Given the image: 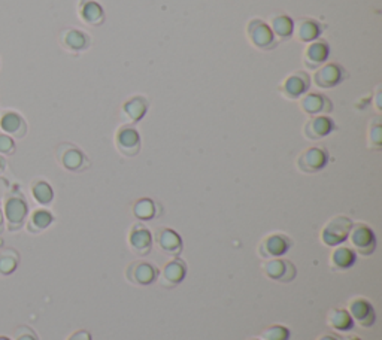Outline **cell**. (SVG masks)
<instances>
[{"label":"cell","instance_id":"1","mask_svg":"<svg viewBox=\"0 0 382 340\" xmlns=\"http://www.w3.org/2000/svg\"><path fill=\"white\" fill-rule=\"evenodd\" d=\"M352 225H354V223H352L348 216H334V218H331L321 230V242L326 245V247H340L343 242L348 240Z\"/></svg>","mask_w":382,"mask_h":340},{"label":"cell","instance_id":"2","mask_svg":"<svg viewBox=\"0 0 382 340\" xmlns=\"http://www.w3.org/2000/svg\"><path fill=\"white\" fill-rule=\"evenodd\" d=\"M246 35L250 42L262 51H271L276 48L278 41L272 32L271 26L262 20H251L246 26Z\"/></svg>","mask_w":382,"mask_h":340},{"label":"cell","instance_id":"3","mask_svg":"<svg viewBox=\"0 0 382 340\" xmlns=\"http://www.w3.org/2000/svg\"><path fill=\"white\" fill-rule=\"evenodd\" d=\"M348 239L352 243V248L356 249V254H360L361 257H370L376 249V236L366 224L352 225Z\"/></svg>","mask_w":382,"mask_h":340},{"label":"cell","instance_id":"4","mask_svg":"<svg viewBox=\"0 0 382 340\" xmlns=\"http://www.w3.org/2000/svg\"><path fill=\"white\" fill-rule=\"evenodd\" d=\"M329 163V151L324 147H311L299 155L298 169L302 173H318Z\"/></svg>","mask_w":382,"mask_h":340},{"label":"cell","instance_id":"5","mask_svg":"<svg viewBox=\"0 0 382 340\" xmlns=\"http://www.w3.org/2000/svg\"><path fill=\"white\" fill-rule=\"evenodd\" d=\"M28 207L21 194H11L5 202V216L8 223V230H20L27 218Z\"/></svg>","mask_w":382,"mask_h":340},{"label":"cell","instance_id":"6","mask_svg":"<svg viewBox=\"0 0 382 340\" xmlns=\"http://www.w3.org/2000/svg\"><path fill=\"white\" fill-rule=\"evenodd\" d=\"M345 78H347V72L340 64L329 63V64L320 66V68L315 70L312 81L318 88L330 90L338 87V85L342 84V81Z\"/></svg>","mask_w":382,"mask_h":340},{"label":"cell","instance_id":"7","mask_svg":"<svg viewBox=\"0 0 382 340\" xmlns=\"http://www.w3.org/2000/svg\"><path fill=\"white\" fill-rule=\"evenodd\" d=\"M263 273L266 278L281 283L293 282L294 278L298 276L294 264L290 260L284 258H271L269 261H266L263 264Z\"/></svg>","mask_w":382,"mask_h":340},{"label":"cell","instance_id":"8","mask_svg":"<svg viewBox=\"0 0 382 340\" xmlns=\"http://www.w3.org/2000/svg\"><path fill=\"white\" fill-rule=\"evenodd\" d=\"M291 240L282 233H273L266 236L259 245V255L262 258H281L290 251Z\"/></svg>","mask_w":382,"mask_h":340},{"label":"cell","instance_id":"9","mask_svg":"<svg viewBox=\"0 0 382 340\" xmlns=\"http://www.w3.org/2000/svg\"><path fill=\"white\" fill-rule=\"evenodd\" d=\"M57 158H59L60 164L66 170H69V172H82L84 169L90 166V162L82 151L71 144L59 147V149H57Z\"/></svg>","mask_w":382,"mask_h":340},{"label":"cell","instance_id":"10","mask_svg":"<svg viewBox=\"0 0 382 340\" xmlns=\"http://www.w3.org/2000/svg\"><path fill=\"white\" fill-rule=\"evenodd\" d=\"M126 278L133 285L147 287L157 281L158 270L148 261H133L126 270Z\"/></svg>","mask_w":382,"mask_h":340},{"label":"cell","instance_id":"11","mask_svg":"<svg viewBox=\"0 0 382 340\" xmlns=\"http://www.w3.org/2000/svg\"><path fill=\"white\" fill-rule=\"evenodd\" d=\"M116 145L124 157H136L142 145L139 131L129 124L120 127L116 135Z\"/></svg>","mask_w":382,"mask_h":340},{"label":"cell","instance_id":"12","mask_svg":"<svg viewBox=\"0 0 382 340\" xmlns=\"http://www.w3.org/2000/svg\"><path fill=\"white\" fill-rule=\"evenodd\" d=\"M311 87V77L307 72H294L290 77H286L280 91L284 97L290 100H298L309 91Z\"/></svg>","mask_w":382,"mask_h":340},{"label":"cell","instance_id":"13","mask_svg":"<svg viewBox=\"0 0 382 340\" xmlns=\"http://www.w3.org/2000/svg\"><path fill=\"white\" fill-rule=\"evenodd\" d=\"M348 314L351 315L352 321L363 327V328H369L375 324V309L372 306L369 300L363 299V297H356L352 299L348 303Z\"/></svg>","mask_w":382,"mask_h":340},{"label":"cell","instance_id":"14","mask_svg":"<svg viewBox=\"0 0 382 340\" xmlns=\"http://www.w3.org/2000/svg\"><path fill=\"white\" fill-rule=\"evenodd\" d=\"M334 130H336V124L330 117L315 115L304 122L303 135L308 140H320L333 133Z\"/></svg>","mask_w":382,"mask_h":340},{"label":"cell","instance_id":"15","mask_svg":"<svg viewBox=\"0 0 382 340\" xmlns=\"http://www.w3.org/2000/svg\"><path fill=\"white\" fill-rule=\"evenodd\" d=\"M60 44L66 51L72 54H80L90 48L91 41L87 33L78 30V28H66L60 35Z\"/></svg>","mask_w":382,"mask_h":340},{"label":"cell","instance_id":"16","mask_svg":"<svg viewBox=\"0 0 382 340\" xmlns=\"http://www.w3.org/2000/svg\"><path fill=\"white\" fill-rule=\"evenodd\" d=\"M330 55V46L326 41H313L303 53V64L311 70H317Z\"/></svg>","mask_w":382,"mask_h":340},{"label":"cell","instance_id":"17","mask_svg":"<svg viewBox=\"0 0 382 340\" xmlns=\"http://www.w3.org/2000/svg\"><path fill=\"white\" fill-rule=\"evenodd\" d=\"M152 238L151 232L142 224H135L131 227L129 234V247L136 255H147L152 249Z\"/></svg>","mask_w":382,"mask_h":340},{"label":"cell","instance_id":"18","mask_svg":"<svg viewBox=\"0 0 382 340\" xmlns=\"http://www.w3.org/2000/svg\"><path fill=\"white\" fill-rule=\"evenodd\" d=\"M300 108L304 113H308L309 117L322 115V113H329L333 111V103L329 97L322 96L318 93H307L302 96Z\"/></svg>","mask_w":382,"mask_h":340},{"label":"cell","instance_id":"19","mask_svg":"<svg viewBox=\"0 0 382 340\" xmlns=\"http://www.w3.org/2000/svg\"><path fill=\"white\" fill-rule=\"evenodd\" d=\"M156 243L161 252L170 257H178L183 251V239L172 229H160L156 234Z\"/></svg>","mask_w":382,"mask_h":340},{"label":"cell","instance_id":"20","mask_svg":"<svg viewBox=\"0 0 382 340\" xmlns=\"http://www.w3.org/2000/svg\"><path fill=\"white\" fill-rule=\"evenodd\" d=\"M148 106V100L138 94V96H133L122 103L121 115L124 121H127L129 124H136V122H139L147 115Z\"/></svg>","mask_w":382,"mask_h":340},{"label":"cell","instance_id":"21","mask_svg":"<svg viewBox=\"0 0 382 340\" xmlns=\"http://www.w3.org/2000/svg\"><path fill=\"white\" fill-rule=\"evenodd\" d=\"M78 14L81 20L91 27H100L107 20L102 5L96 0H80Z\"/></svg>","mask_w":382,"mask_h":340},{"label":"cell","instance_id":"22","mask_svg":"<svg viewBox=\"0 0 382 340\" xmlns=\"http://www.w3.org/2000/svg\"><path fill=\"white\" fill-rule=\"evenodd\" d=\"M187 275V266L181 258H175L169 261L163 272H161V285L172 288L179 285L181 282L185 279Z\"/></svg>","mask_w":382,"mask_h":340},{"label":"cell","instance_id":"23","mask_svg":"<svg viewBox=\"0 0 382 340\" xmlns=\"http://www.w3.org/2000/svg\"><path fill=\"white\" fill-rule=\"evenodd\" d=\"M322 30V24L317 20H312V18H303V20L298 23V26H294V33L298 36V39L303 44H311L313 41H317Z\"/></svg>","mask_w":382,"mask_h":340},{"label":"cell","instance_id":"24","mask_svg":"<svg viewBox=\"0 0 382 340\" xmlns=\"http://www.w3.org/2000/svg\"><path fill=\"white\" fill-rule=\"evenodd\" d=\"M357 261V254L348 247H336L330 255V267L336 272H345L354 266Z\"/></svg>","mask_w":382,"mask_h":340},{"label":"cell","instance_id":"25","mask_svg":"<svg viewBox=\"0 0 382 340\" xmlns=\"http://www.w3.org/2000/svg\"><path fill=\"white\" fill-rule=\"evenodd\" d=\"M0 127L6 135H11L17 139H21L27 133V124L24 118L17 112H6L0 120Z\"/></svg>","mask_w":382,"mask_h":340},{"label":"cell","instance_id":"26","mask_svg":"<svg viewBox=\"0 0 382 340\" xmlns=\"http://www.w3.org/2000/svg\"><path fill=\"white\" fill-rule=\"evenodd\" d=\"M294 21L289 15L278 14L271 18V28L276 39L286 41L294 35Z\"/></svg>","mask_w":382,"mask_h":340},{"label":"cell","instance_id":"27","mask_svg":"<svg viewBox=\"0 0 382 340\" xmlns=\"http://www.w3.org/2000/svg\"><path fill=\"white\" fill-rule=\"evenodd\" d=\"M327 324L336 330V332L345 333L354 328V321H352L351 315L348 314L347 309H331L327 315Z\"/></svg>","mask_w":382,"mask_h":340},{"label":"cell","instance_id":"28","mask_svg":"<svg viewBox=\"0 0 382 340\" xmlns=\"http://www.w3.org/2000/svg\"><path fill=\"white\" fill-rule=\"evenodd\" d=\"M54 221V216L51 212H48L45 209H39V211H35L30 221H28V225L27 229L30 233H41L42 230L48 229Z\"/></svg>","mask_w":382,"mask_h":340},{"label":"cell","instance_id":"29","mask_svg":"<svg viewBox=\"0 0 382 340\" xmlns=\"http://www.w3.org/2000/svg\"><path fill=\"white\" fill-rule=\"evenodd\" d=\"M133 214L140 221H149L156 216V203L151 198H140L133 205Z\"/></svg>","mask_w":382,"mask_h":340},{"label":"cell","instance_id":"30","mask_svg":"<svg viewBox=\"0 0 382 340\" xmlns=\"http://www.w3.org/2000/svg\"><path fill=\"white\" fill-rule=\"evenodd\" d=\"M20 257L14 249H6L0 252V275H11L15 272Z\"/></svg>","mask_w":382,"mask_h":340},{"label":"cell","instance_id":"31","mask_svg":"<svg viewBox=\"0 0 382 340\" xmlns=\"http://www.w3.org/2000/svg\"><path fill=\"white\" fill-rule=\"evenodd\" d=\"M32 194L35 200L41 205H50L54 198V191L51 185L45 181H37L32 187Z\"/></svg>","mask_w":382,"mask_h":340},{"label":"cell","instance_id":"32","mask_svg":"<svg viewBox=\"0 0 382 340\" xmlns=\"http://www.w3.org/2000/svg\"><path fill=\"white\" fill-rule=\"evenodd\" d=\"M367 140H369V144H367L369 148L381 149V147H382V124H381L379 117H375L369 124Z\"/></svg>","mask_w":382,"mask_h":340},{"label":"cell","instance_id":"33","mask_svg":"<svg viewBox=\"0 0 382 340\" xmlns=\"http://www.w3.org/2000/svg\"><path fill=\"white\" fill-rule=\"evenodd\" d=\"M260 339L262 340H289L290 339V330L286 327H284V325L275 324V325L264 328L262 332Z\"/></svg>","mask_w":382,"mask_h":340},{"label":"cell","instance_id":"34","mask_svg":"<svg viewBox=\"0 0 382 340\" xmlns=\"http://www.w3.org/2000/svg\"><path fill=\"white\" fill-rule=\"evenodd\" d=\"M15 153V142L6 133H0V154L12 155Z\"/></svg>","mask_w":382,"mask_h":340},{"label":"cell","instance_id":"35","mask_svg":"<svg viewBox=\"0 0 382 340\" xmlns=\"http://www.w3.org/2000/svg\"><path fill=\"white\" fill-rule=\"evenodd\" d=\"M15 340H37V336L35 334L33 330L27 327H20L15 332Z\"/></svg>","mask_w":382,"mask_h":340},{"label":"cell","instance_id":"36","mask_svg":"<svg viewBox=\"0 0 382 340\" xmlns=\"http://www.w3.org/2000/svg\"><path fill=\"white\" fill-rule=\"evenodd\" d=\"M68 340H93L91 334L87 332V330H78L73 334L69 336Z\"/></svg>","mask_w":382,"mask_h":340},{"label":"cell","instance_id":"37","mask_svg":"<svg viewBox=\"0 0 382 340\" xmlns=\"http://www.w3.org/2000/svg\"><path fill=\"white\" fill-rule=\"evenodd\" d=\"M376 108H378V111L382 109V106H381V85H378L376 87Z\"/></svg>","mask_w":382,"mask_h":340},{"label":"cell","instance_id":"38","mask_svg":"<svg viewBox=\"0 0 382 340\" xmlns=\"http://www.w3.org/2000/svg\"><path fill=\"white\" fill-rule=\"evenodd\" d=\"M5 230V218H3V212L0 211V233H3Z\"/></svg>","mask_w":382,"mask_h":340},{"label":"cell","instance_id":"39","mask_svg":"<svg viewBox=\"0 0 382 340\" xmlns=\"http://www.w3.org/2000/svg\"><path fill=\"white\" fill-rule=\"evenodd\" d=\"M317 340H338V339H336V337H334V336H331V334H324V336L318 337Z\"/></svg>","mask_w":382,"mask_h":340},{"label":"cell","instance_id":"40","mask_svg":"<svg viewBox=\"0 0 382 340\" xmlns=\"http://www.w3.org/2000/svg\"><path fill=\"white\" fill-rule=\"evenodd\" d=\"M5 169V163H3V160L0 158V172H2V170Z\"/></svg>","mask_w":382,"mask_h":340},{"label":"cell","instance_id":"41","mask_svg":"<svg viewBox=\"0 0 382 340\" xmlns=\"http://www.w3.org/2000/svg\"><path fill=\"white\" fill-rule=\"evenodd\" d=\"M347 340H361L360 337H357V336H352V337H348Z\"/></svg>","mask_w":382,"mask_h":340},{"label":"cell","instance_id":"42","mask_svg":"<svg viewBox=\"0 0 382 340\" xmlns=\"http://www.w3.org/2000/svg\"><path fill=\"white\" fill-rule=\"evenodd\" d=\"M0 340H11V339H8V337H3V336H0Z\"/></svg>","mask_w":382,"mask_h":340},{"label":"cell","instance_id":"43","mask_svg":"<svg viewBox=\"0 0 382 340\" xmlns=\"http://www.w3.org/2000/svg\"><path fill=\"white\" fill-rule=\"evenodd\" d=\"M248 340H262V339H255V337H254V339H248Z\"/></svg>","mask_w":382,"mask_h":340}]
</instances>
